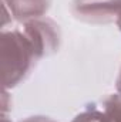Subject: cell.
<instances>
[{
	"mask_svg": "<svg viewBox=\"0 0 121 122\" xmlns=\"http://www.w3.org/2000/svg\"><path fill=\"white\" fill-rule=\"evenodd\" d=\"M3 88L11 90L27 78L38 60L37 53L22 30H4L0 40Z\"/></svg>",
	"mask_w": 121,
	"mask_h": 122,
	"instance_id": "1",
	"label": "cell"
},
{
	"mask_svg": "<svg viewBox=\"0 0 121 122\" xmlns=\"http://www.w3.org/2000/svg\"><path fill=\"white\" fill-rule=\"evenodd\" d=\"M22 31L33 44L38 60L47 57L59 50L60 46V29L56 21L49 17L30 20L23 24Z\"/></svg>",
	"mask_w": 121,
	"mask_h": 122,
	"instance_id": "2",
	"label": "cell"
},
{
	"mask_svg": "<svg viewBox=\"0 0 121 122\" xmlns=\"http://www.w3.org/2000/svg\"><path fill=\"white\" fill-rule=\"evenodd\" d=\"M121 0H73L71 11L76 19L91 24L116 23Z\"/></svg>",
	"mask_w": 121,
	"mask_h": 122,
	"instance_id": "3",
	"label": "cell"
},
{
	"mask_svg": "<svg viewBox=\"0 0 121 122\" xmlns=\"http://www.w3.org/2000/svg\"><path fill=\"white\" fill-rule=\"evenodd\" d=\"M51 1L53 0H3L4 9L10 16L23 24L30 20L46 17L51 7Z\"/></svg>",
	"mask_w": 121,
	"mask_h": 122,
	"instance_id": "4",
	"label": "cell"
},
{
	"mask_svg": "<svg viewBox=\"0 0 121 122\" xmlns=\"http://www.w3.org/2000/svg\"><path fill=\"white\" fill-rule=\"evenodd\" d=\"M71 122H111V119L103 107L91 105L77 114Z\"/></svg>",
	"mask_w": 121,
	"mask_h": 122,
	"instance_id": "5",
	"label": "cell"
},
{
	"mask_svg": "<svg viewBox=\"0 0 121 122\" xmlns=\"http://www.w3.org/2000/svg\"><path fill=\"white\" fill-rule=\"evenodd\" d=\"M107 115L110 117L111 122H121V97L116 92L111 94L101 105Z\"/></svg>",
	"mask_w": 121,
	"mask_h": 122,
	"instance_id": "6",
	"label": "cell"
},
{
	"mask_svg": "<svg viewBox=\"0 0 121 122\" xmlns=\"http://www.w3.org/2000/svg\"><path fill=\"white\" fill-rule=\"evenodd\" d=\"M3 122H9L7 118H6V115L3 117ZM20 122H57V121H54L50 117H44V115H33V117H29V118H24L23 121H20Z\"/></svg>",
	"mask_w": 121,
	"mask_h": 122,
	"instance_id": "7",
	"label": "cell"
},
{
	"mask_svg": "<svg viewBox=\"0 0 121 122\" xmlns=\"http://www.w3.org/2000/svg\"><path fill=\"white\" fill-rule=\"evenodd\" d=\"M117 94L121 97V71L118 74V78H117Z\"/></svg>",
	"mask_w": 121,
	"mask_h": 122,
	"instance_id": "8",
	"label": "cell"
},
{
	"mask_svg": "<svg viewBox=\"0 0 121 122\" xmlns=\"http://www.w3.org/2000/svg\"><path fill=\"white\" fill-rule=\"evenodd\" d=\"M116 24H117V27H118V29H120V31H121V10H120V13H118L117 20H116Z\"/></svg>",
	"mask_w": 121,
	"mask_h": 122,
	"instance_id": "9",
	"label": "cell"
}]
</instances>
